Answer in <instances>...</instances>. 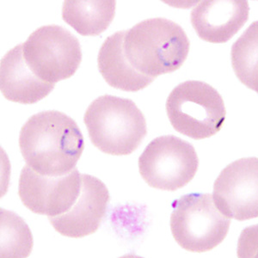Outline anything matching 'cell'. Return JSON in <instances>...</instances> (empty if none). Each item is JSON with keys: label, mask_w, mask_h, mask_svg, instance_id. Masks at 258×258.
<instances>
[{"label": "cell", "mask_w": 258, "mask_h": 258, "mask_svg": "<svg viewBox=\"0 0 258 258\" xmlns=\"http://www.w3.org/2000/svg\"><path fill=\"white\" fill-rule=\"evenodd\" d=\"M23 54L36 76L54 85L74 76L82 61L80 41L59 25L35 30L23 43Z\"/></svg>", "instance_id": "8992f818"}, {"label": "cell", "mask_w": 258, "mask_h": 258, "mask_svg": "<svg viewBox=\"0 0 258 258\" xmlns=\"http://www.w3.org/2000/svg\"><path fill=\"white\" fill-rule=\"evenodd\" d=\"M82 177L80 196L72 209L58 217L48 218L53 228L68 238H84L97 232L110 200L109 189L100 179L87 174Z\"/></svg>", "instance_id": "30bf717a"}, {"label": "cell", "mask_w": 258, "mask_h": 258, "mask_svg": "<svg viewBox=\"0 0 258 258\" xmlns=\"http://www.w3.org/2000/svg\"><path fill=\"white\" fill-rule=\"evenodd\" d=\"M114 0H68L62 7L63 20L84 36L104 32L115 15Z\"/></svg>", "instance_id": "5bb4252c"}, {"label": "cell", "mask_w": 258, "mask_h": 258, "mask_svg": "<svg viewBox=\"0 0 258 258\" xmlns=\"http://www.w3.org/2000/svg\"><path fill=\"white\" fill-rule=\"evenodd\" d=\"M54 86L36 76L29 68L23 54V44L10 50L1 59L0 89L6 99L33 104L48 96Z\"/></svg>", "instance_id": "7c38bea8"}, {"label": "cell", "mask_w": 258, "mask_h": 258, "mask_svg": "<svg viewBox=\"0 0 258 258\" xmlns=\"http://www.w3.org/2000/svg\"><path fill=\"white\" fill-rule=\"evenodd\" d=\"M21 153L27 165L48 176H64L75 169L85 149L76 121L58 110L34 114L19 135Z\"/></svg>", "instance_id": "6da1fadb"}, {"label": "cell", "mask_w": 258, "mask_h": 258, "mask_svg": "<svg viewBox=\"0 0 258 258\" xmlns=\"http://www.w3.org/2000/svg\"><path fill=\"white\" fill-rule=\"evenodd\" d=\"M213 200L222 214L243 221L258 216V159H238L214 182Z\"/></svg>", "instance_id": "9c48e42d"}, {"label": "cell", "mask_w": 258, "mask_h": 258, "mask_svg": "<svg viewBox=\"0 0 258 258\" xmlns=\"http://www.w3.org/2000/svg\"><path fill=\"white\" fill-rule=\"evenodd\" d=\"M170 230L182 249L190 252L209 251L223 242L231 219L218 209L211 194L191 193L172 204Z\"/></svg>", "instance_id": "5b68a950"}, {"label": "cell", "mask_w": 258, "mask_h": 258, "mask_svg": "<svg viewBox=\"0 0 258 258\" xmlns=\"http://www.w3.org/2000/svg\"><path fill=\"white\" fill-rule=\"evenodd\" d=\"M123 45L124 53L133 68L155 79L182 67L190 42L179 24L157 18L142 21L126 30Z\"/></svg>", "instance_id": "7a4b0ae2"}, {"label": "cell", "mask_w": 258, "mask_h": 258, "mask_svg": "<svg viewBox=\"0 0 258 258\" xmlns=\"http://www.w3.org/2000/svg\"><path fill=\"white\" fill-rule=\"evenodd\" d=\"M139 170L152 188L176 191L188 184L199 167L195 147L174 135L150 142L139 159Z\"/></svg>", "instance_id": "52a82bcc"}, {"label": "cell", "mask_w": 258, "mask_h": 258, "mask_svg": "<svg viewBox=\"0 0 258 258\" xmlns=\"http://www.w3.org/2000/svg\"><path fill=\"white\" fill-rule=\"evenodd\" d=\"M33 247L29 226L13 212L1 209V256L25 257Z\"/></svg>", "instance_id": "2e32d148"}, {"label": "cell", "mask_w": 258, "mask_h": 258, "mask_svg": "<svg viewBox=\"0 0 258 258\" xmlns=\"http://www.w3.org/2000/svg\"><path fill=\"white\" fill-rule=\"evenodd\" d=\"M249 15L248 1L207 0L191 12V24L203 41L225 43L243 28Z\"/></svg>", "instance_id": "8fae6325"}, {"label": "cell", "mask_w": 258, "mask_h": 258, "mask_svg": "<svg viewBox=\"0 0 258 258\" xmlns=\"http://www.w3.org/2000/svg\"><path fill=\"white\" fill-rule=\"evenodd\" d=\"M82 174L74 169L64 176H43L25 165L19 179L22 203L35 214L58 217L68 213L80 196Z\"/></svg>", "instance_id": "ba28073f"}, {"label": "cell", "mask_w": 258, "mask_h": 258, "mask_svg": "<svg viewBox=\"0 0 258 258\" xmlns=\"http://www.w3.org/2000/svg\"><path fill=\"white\" fill-rule=\"evenodd\" d=\"M257 33L258 23L255 21L237 40L232 48L235 74L243 85L255 91H258Z\"/></svg>", "instance_id": "9a60e30c"}, {"label": "cell", "mask_w": 258, "mask_h": 258, "mask_svg": "<svg viewBox=\"0 0 258 258\" xmlns=\"http://www.w3.org/2000/svg\"><path fill=\"white\" fill-rule=\"evenodd\" d=\"M166 112L176 131L194 140L216 135L226 120V107L217 90L202 81L181 83L170 92Z\"/></svg>", "instance_id": "277c9868"}, {"label": "cell", "mask_w": 258, "mask_h": 258, "mask_svg": "<svg viewBox=\"0 0 258 258\" xmlns=\"http://www.w3.org/2000/svg\"><path fill=\"white\" fill-rule=\"evenodd\" d=\"M126 30L118 31L106 39L97 56L100 74L108 85L120 91L136 92L147 87L154 79L135 70L124 53Z\"/></svg>", "instance_id": "4fadbf2b"}, {"label": "cell", "mask_w": 258, "mask_h": 258, "mask_svg": "<svg viewBox=\"0 0 258 258\" xmlns=\"http://www.w3.org/2000/svg\"><path fill=\"white\" fill-rule=\"evenodd\" d=\"M84 121L92 144L109 155L131 154L147 136L144 114L127 98L97 97L85 112Z\"/></svg>", "instance_id": "3957f363"}]
</instances>
